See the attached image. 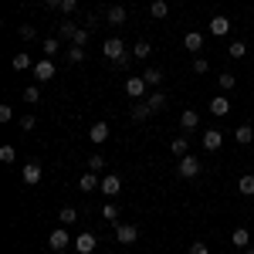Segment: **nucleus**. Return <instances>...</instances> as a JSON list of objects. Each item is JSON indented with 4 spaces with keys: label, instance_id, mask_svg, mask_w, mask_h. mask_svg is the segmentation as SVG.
<instances>
[{
    "label": "nucleus",
    "instance_id": "26",
    "mask_svg": "<svg viewBox=\"0 0 254 254\" xmlns=\"http://www.w3.org/2000/svg\"><path fill=\"white\" fill-rule=\"evenodd\" d=\"M10 64H14L17 71H27V68H34V61H31V55H24V51H20V55H14V61H10Z\"/></svg>",
    "mask_w": 254,
    "mask_h": 254
},
{
    "label": "nucleus",
    "instance_id": "13",
    "mask_svg": "<svg viewBox=\"0 0 254 254\" xmlns=\"http://www.w3.org/2000/svg\"><path fill=\"white\" fill-rule=\"evenodd\" d=\"M149 14L156 20H166L170 17V0H153V3H149Z\"/></svg>",
    "mask_w": 254,
    "mask_h": 254
},
{
    "label": "nucleus",
    "instance_id": "29",
    "mask_svg": "<svg viewBox=\"0 0 254 254\" xmlns=\"http://www.w3.org/2000/svg\"><path fill=\"white\" fill-rule=\"evenodd\" d=\"M132 55H136V58H149V55H153V44H149V41H139V44H132Z\"/></svg>",
    "mask_w": 254,
    "mask_h": 254
},
{
    "label": "nucleus",
    "instance_id": "39",
    "mask_svg": "<svg viewBox=\"0 0 254 254\" xmlns=\"http://www.w3.org/2000/svg\"><path fill=\"white\" fill-rule=\"evenodd\" d=\"M24 102H41V92H38V85H31V88H24Z\"/></svg>",
    "mask_w": 254,
    "mask_h": 254
},
{
    "label": "nucleus",
    "instance_id": "35",
    "mask_svg": "<svg viewBox=\"0 0 254 254\" xmlns=\"http://www.w3.org/2000/svg\"><path fill=\"white\" fill-rule=\"evenodd\" d=\"M58 48H61V38H48V41H44V55H48V58L58 55Z\"/></svg>",
    "mask_w": 254,
    "mask_h": 254
},
{
    "label": "nucleus",
    "instance_id": "34",
    "mask_svg": "<svg viewBox=\"0 0 254 254\" xmlns=\"http://www.w3.org/2000/svg\"><path fill=\"white\" fill-rule=\"evenodd\" d=\"M17 159V153H14V146L7 142V146H0V163H14Z\"/></svg>",
    "mask_w": 254,
    "mask_h": 254
},
{
    "label": "nucleus",
    "instance_id": "23",
    "mask_svg": "<svg viewBox=\"0 0 254 254\" xmlns=\"http://www.w3.org/2000/svg\"><path fill=\"white\" fill-rule=\"evenodd\" d=\"M237 193L254 196V173H248V176H241V180H237Z\"/></svg>",
    "mask_w": 254,
    "mask_h": 254
},
{
    "label": "nucleus",
    "instance_id": "17",
    "mask_svg": "<svg viewBox=\"0 0 254 254\" xmlns=\"http://www.w3.org/2000/svg\"><path fill=\"white\" fill-rule=\"evenodd\" d=\"M142 102H146V105H149V109H153V112H163V109H166V102H170V98L163 95V92H153V95H149V98H142Z\"/></svg>",
    "mask_w": 254,
    "mask_h": 254
},
{
    "label": "nucleus",
    "instance_id": "6",
    "mask_svg": "<svg viewBox=\"0 0 254 254\" xmlns=\"http://www.w3.org/2000/svg\"><path fill=\"white\" fill-rule=\"evenodd\" d=\"M31 71H34V78H38V81H51V78H55V75H58V71H55V64H51V58L38 61V64H34Z\"/></svg>",
    "mask_w": 254,
    "mask_h": 254
},
{
    "label": "nucleus",
    "instance_id": "43",
    "mask_svg": "<svg viewBox=\"0 0 254 254\" xmlns=\"http://www.w3.org/2000/svg\"><path fill=\"white\" fill-rule=\"evenodd\" d=\"M14 119V109L10 105H0V122H10Z\"/></svg>",
    "mask_w": 254,
    "mask_h": 254
},
{
    "label": "nucleus",
    "instance_id": "7",
    "mask_svg": "<svg viewBox=\"0 0 254 254\" xmlns=\"http://www.w3.org/2000/svg\"><path fill=\"white\" fill-rule=\"evenodd\" d=\"M105 24H109V27H122V24H126V7H122V3L109 7V10H105Z\"/></svg>",
    "mask_w": 254,
    "mask_h": 254
},
{
    "label": "nucleus",
    "instance_id": "42",
    "mask_svg": "<svg viewBox=\"0 0 254 254\" xmlns=\"http://www.w3.org/2000/svg\"><path fill=\"white\" fill-rule=\"evenodd\" d=\"M207 68H210V61H207V58H196L193 61V71H196V75H203Z\"/></svg>",
    "mask_w": 254,
    "mask_h": 254
},
{
    "label": "nucleus",
    "instance_id": "49",
    "mask_svg": "<svg viewBox=\"0 0 254 254\" xmlns=\"http://www.w3.org/2000/svg\"><path fill=\"white\" fill-rule=\"evenodd\" d=\"M61 254H64V251H61Z\"/></svg>",
    "mask_w": 254,
    "mask_h": 254
},
{
    "label": "nucleus",
    "instance_id": "46",
    "mask_svg": "<svg viewBox=\"0 0 254 254\" xmlns=\"http://www.w3.org/2000/svg\"><path fill=\"white\" fill-rule=\"evenodd\" d=\"M44 7H61V0H41Z\"/></svg>",
    "mask_w": 254,
    "mask_h": 254
},
{
    "label": "nucleus",
    "instance_id": "41",
    "mask_svg": "<svg viewBox=\"0 0 254 254\" xmlns=\"http://www.w3.org/2000/svg\"><path fill=\"white\" fill-rule=\"evenodd\" d=\"M190 254H210V248H207L203 241H193V244H190Z\"/></svg>",
    "mask_w": 254,
    "mask_h": 254
},
{
    "label": "nucleus",
    "instance_id": "24",
    "mask_svg": "<svg viewBox=\"0 0 254 254\" xmlns=\"http://www.w3.org/2000/svg\"><path fill=\"white\" fill-rule=\"evenodd\" d=\"M234 136H237V142H241V146H251V142H254V129H251V126H237Z\"/></svg>",
    "mask_w": 254,
    "mask_h": 254
},
{
    "label": "nucleus",
    "instance_id": "44",
    "mask_svg": "<svg viewBox=\"0 0 254 254\" xmlns=\"http://www.w3.org/2000/svg\"><path fill=\"white\" fill-rule=\"evenodd\" d=\"M81 27H88V31H95V27H98V17H95V14H88V17H85V24H81Z\"/></svg>",
    "mask_w": 254,
    "mask_h": 254
},
{
    "label": "nucleus",
    "instance_id": "1",
    "mask_svg": "<svg viewBox=\"0 0 254 254\" xmlns=\"http://www.w3.org/2000/svg\"><path fill=\"white\" fill-rule=\"evenodd\" d=\"M102 55L116 64V61H122L126 55H129V48H126V41H122V38H105V41H102Z\"/></svg>",
    "mask_w": 254,
    "mask_h": 254
},
{
    "label": "nucleus",
    "instance_id": "21",
    "mask_svg": "<svg viewBox=\"0 0 254 254\" xmlns=\"http://www.w3.org/2000/svg\"><path fill=\"white\" fill-rule=\"evenodd\" d=\"M180 126H183V132H187V129H196V126H200V116H196L193 109H187V112L180 116Z\"/></svg>",
    "mask_w": 254,
    "mask_h": 254
},
{
    "label": "nucleus",
    "instance_id": "25",
    "mask_svg": "<svg viewBox=\"0 0 254 254\" xmlns=\"http://www.w3.org/2000/svg\"><path fill=\"white\" fill-rule=\"evenodd\" d=\"M149 116H153V109H149L146 102H136V105H132V119H136V122H146Z\"/></svg>",
    "mask_w": 254,
    "mask_h": 254
},
{
    "label": "nucleus",
    "instance_id": "22",
    "mask_svg": "<svg viewBox=\"0 0 254 254\" xmlns=\"http://www.w3.org/2000/svg\"><path fill=\"white\" fill-rule=\"evenodd\" d=\"M231 241H234V248H241V251H244V248H251V234H248L244 227H237L234 234H231Z\"/></svg>",
    "mask_w": 254,
    "mask_h": 254
},
{
    "label": "nucleus",
    "instance_id": "18",
    "mask_svg": "<svg viewBox=\"0 0 254 254\" xmlns=\"http://www.w3.org/2000/svg\"><path fill=\"white\" fill-rule=\"evenodd\" d=\"M88 139H92V142H105V139H109V126H105V122H95V126L88 129Z\"/></svg>",
    "mask_w": 254,
    "mask_h": 254
},
{
    "label": "nucleus",
    "instance_id": "36",
    "mask_svg": "<svg viewBox=\"0 0 254 254\" xmlns=\"http://www.w3.org/2000/svg\"><path fill=\"white\" fill-rule=\"evenodd\" d=\"M102 217L116 224V220H119V207H116V203H105V207H102Z\"/></svg>",
    "mask_w": 254,
    "mask_h": 254
},
{
    "label": "nucleus",
    "instance_id": "4",
    "mask_svg": "<svg viewBox=\"0 0 254 254\" xmlns=\"http://www.w3.org/2000/svg\"><path fill=\"white\" fill-rule=\"evenodd\" d=\"M136 237H139L136 224H116V241H119V244H132Z\"/></svg>",
    "mask_w": 254,
    "mask_h": 254
},
{
    "label": "nucleus",
    "instance_id": "27",
    "mask_svg": "<svg viewBox=\"0 0 254 254\" xmlns=\"http://www.w3.org/2000/svg\"><path fill=\"white\" fill-rule=\"evenodd\" d=\"M142 78H146L149 88H156L159 81H163V71H159V68H146V71H142Z\"/></svg>",
    "mask_w": 254,
    "mask_h": 254
},
{
    "label": "nucleus",
    "instance_id": "45",
    "mask_svg": "<svg viewBox=\"0 0 254 254\" xmlns=\"http://www.w3.org/2000/svg\"><path fill=\"white\" fill-rule=\"evenodd\" d=\"M34 122H38L34 116H24V119H20V129H34Z\"/></svg>",
    "mask_w": 254,
    "mask_h": 254
},
{
    "label": "nucleus",
    "instance_id": "48",
    "mask_svg": "<svg viewBox=\"0 0 254 254\" xmlns=\"http://www.w3.org/2000/svg\"><path fill=\"white\" fill-rule=\"evenodd\" d=\"M170 3H180V0H170Z\"/></svg>",
    "mask_w": 254,
    "mask_h": 254
},
{
    "label": "nucleus",
    "instance_id": "33",
    "mask_svg": "<svg viewBox=\"0 0 254 254\" xmlns=\"http://www.w3.org/2000/svg\"><path fill=\"white\" fill-rule=\"evenodd\" d=\"M68 61H71V64H81V61H85V48L71 44V51H68Z\"/></svg>",
    "mask_w": 254,
    "mask_h": 254
},
{
    "label": "nucleus",
    "instance_id": "15",
    "mask_svg": "<svg viewBox=\"0 0 254 254\" xmlns=\"http://www.w3.org/2000/svg\"><path fill=\"white\" fill-rule=\"evenodd\" d=\"M183 48H187V51H200V48H203V34H200V31H190V34H187V38H183Z\"/></svg>",
    "mask_w": 254,
    "mask_h": 254
},
{
    "label": "nucleus",
    "instance_id": "47",
    "mask_svg": "<svg viewBox=\"0 0 254 254\" xmlns=\"http://www.w3.org/2000/svg\"><path fill=\"white\" fill-rule=\"evenodd\" d=\"M244 254H254V248H244Z\"/></svg>",
    "mask_w": 254,
    "mask_h": 254
},
{
    "label": "nucleus",
    "instance_id": "12",
    "mask_svg": "<svg viewBox=\"0 0 254 254\" xmlns=\"http://www.w3.org/2000/svg\"><path fill=\"white\" fill-rule=\"evenodd\" d=\"M98 187H102L98 173H92V170H88V173H81V180H78V190H81V193H92V190H98Z\"/></svg>",
    "mask_w": 254,
    "mask_h": 254
},
{
    "label": "nucleus",
    "instance_id": "16",
    "mask_svg": "<svg viewBox=\"0 0 254 254\" xmlns=\"http://www.w3.org/2000/svg\"><path fill=\"white\" fill-rule=\"evenodd\" d=\"M75 31H78L75 20H58V38L61 41H71V38H75Z\"/></svg>",
    "mask_w": 254,
    "mask_h": 254
},
{
    "label": "nucleus",
    "instance_id": "40",
    "mask_svg": "<svg viewBox=\"0 0 254 254\" xmlns=\"http://www.w3.org/2000/svg\"><path fill=\"white\" fill-rule=\"evenodd\" d=\"M58 10H61V14H75V10H78V0H61Z\"/></svg>",
    "mask_w": 254,
    "mask_h": 254
},
{
    "label": "nucleus",
    "instance_id": "38",
    "mask_svg": "<svg viewBox=\"0 0 254 254\" xmlns=\"http://www.w3.org/2000/svg\"><path fill=\"white\" fill-rule=\"evenodd\" d=\"M34 38H38V31L31 24H20V41H34Z\"/></svg>",
    "mask_w": 254,
    "mask_h": 254
},
{
    "label": "nucleus",
    "instance_id": "3",
    "mask_svg": "<svg viewBox=\"0 0 254 254\" xmlns=\"http://www.w3.org/2000/svg\"><path fill=\"white\" fill-rule=\"evenodd\" d=\"M176 173L183 176V180H193V176H200V159L196 156H180V166H176Z\"/></svg>",
    "mask_w": 254,
    "mask_h": 254
},
{
    "label": "nucleus",
    "instance_id": "10",
    "mask_svg": "<svg viewBox=\"0 0 254 254\" xmlns=\"http://www.w3.org/2000/svg\"><path fill=\"white\" fill-rule=\"evenodd\" d=\"M41 173H44V170H41V163H38V159H31V163L24 166V183H27V187L41 183Z\"/></svg>",
    "mask_w": 254,
    "mask_h": 254
},
{
    "label": "nucleus",
    "instance_id": "5",
    "mask_svg": "<svg viewBox=\"0 0 254 254\" xmlns=\"http://www.w3.org/2000/svg\"><path fill=\"white\" fill-rule=\"evenodd\" d=\"M146 88H149V85H146L142 75H132V78L126 81V95H129V98H142V95H146Z\"/></svg>",
    "mask_w": 254,
    "mask_h": 254
},
{
    "label": "nucleus",
    "instance_id": "14",
    "mask_svg": "<svg viewBox=\"0 0 254 254\" xmlns=\"http://www.w3.org/2000/svg\"><path fill=\"white\" fill-rule=\"evenodd\" d=\"M210 112H214L217 119H224V116H227V112H231V102H227V98H224V95L210 98Z\"/></svg>",
    "mask_w": 254,
    "mask_h": 254
},
{
    "label": "nucleus",
    "instance_id": "8",
    "mask_svg": "<svg viewBox=\"0 0 254 254\" xmlns=\"http://www.w3.org/2000/svg\"><path fill=\"white\" fill-rule=\"evenodd\" d=\"M220 146H224V136H220V129H207V132H203V149H207V153H217Z\"/></svg>",
    "mask_w": 254,
    "mask_h": 254
},
{
    "label": "nucleus",
    "instance_id": "19",
    "mask_svg": "<svg viewBox=\"0 0 254 254\" xmlns=\"http://www.w3.org/2000/svg\"><path fill=\"white\" fill-rule=\"evenodd\" d=\"M227 31H231V20H227V17H214V20H210V34L224 38Z\"/></svg>",
    "mask_w": 254,
    "mask_h": 254
},
{
    "label": "nucleus",
    "instance_id": "28",
    "mask_svg": "<svg viewBox=\"0 0 254 254\" xmlns=\"http://www.w3.org/2000/svg\"><path fill=\"white\" fill-rule=\"evenodd\" d=\"M227 55H231V58H244V55H248V44H244V41H231V44H227Z\"/></svg>",
    "mask_w": 254,
    "mask_h": 254
},
{
    "label": "nucleus",
    "instance_id": "31",
    "mask_svg": "<svg viewBox=\"0 0 254 254\" xmlns=\"http://www.w3.org/2000/svg\"><path fill=\"white\" fill-rule=\"evenodd\" d=\"M217 81H220V88H224V92H231V88L237 85V78L231 75V71H220V75H217Z\"/></svg>",
    "mask_w": 254,
    "mask_h": 254
},
{
    "label": "nucleus",
    "instance_id": "30",
    "mask_svg": "<svg viewBox=\"0 0 254 254\" xmlns=\"http://www.w3.org/2000/svg\"><path fill=\"white\" fill-rule=\"evenodd\" d=\"M170 149H173L176 156H187V153H190V142H187V136H180V139H173V146H170Z\"/></svg>",
    "mask_w": 254,
    "mask_h": 254
},
{
    "label": "nucleus",
    "instance_id": "9",
    "mask_svg": "<svg viewBox=\"0 0 254 254\" xmlns=\"http://www.w3.org/2000/svg\"><path fill=\"white\" fill-rule=\"evenodd\" d=\"M95 244H98L95 234H78V237H75V251H78V254H92V251H95Z\"/></svg>",
    "mask_w": 254,
    "mask_h": 254
},
{
    "label": "nucleus",
    "instance_id": "2",
    "mask_svg": "<svg viewBox=\"0 0 254 254\" xmlns=\"http://www.w3.org/2000/svg\"><path fill=\"white\" fill-rule=\"evenodd\" d=\"M68 244H71V234H68V227H55V231L48 234V248H51L55 254L68 251Z\"/></svg>",
    "mask_w": 254,
    "mask_h": 254
},
{
    "label": "nucleus",
    "instance_id": "11",
    "mask_svg": "<svg viewBox=\"0 0 254 254\" xmlns=\"http://www.w3.org/2000/svg\"><path fill=\"white\" fill-rule=\"evenodd\" d=\"M119 190H122V180H119L116 173H105V176H102V193H105V196H116Z\"/></svg>",
    "mask_w": 254,
    "mask_h": 254
},
{
    "label": "nucleus",
    "instance_id": "37",
    "mask_svg": "<svg viewBox=\"0 0 254 254\" xmlns=\"http://www.w3.org/2000/svg\"><path fill=\"white\" fill-rule=\"evenodd\" d=\"M88 170L92 173H102L105 170V156H88Z\"/></svg>",
    "mask_w": 254,
    "mask_h": 254
},
{
    "label": "nucleus",
    "instance_id": "32",
    "mask_svg": "<svg viewBox=\"0 0 254 254\" xmlns=\"http://www.w3.org/2000/svg\"><path fill=\"white\" fill-rule=\"evenodd\" d=\"M88 38H92V31H88V27H78V31H75V38H71V44L85 48V44H88Z\"/></svg>",
    "mask_w": 254,
    "mask_h": 254
},
{
    "label": "nucleus",
    "instance_id": "20",
    "mask_svg": "<svg viewBox=\"0 0 254 254\" xmlns=\"http://www.w3.org/2000/svg\"><path fill=\"white\" fill-rule=\"evenodd\" d=\"M58 220H61V227H71V224L78 220V210H75V207H61V210H58Z\"/></svg>",
    "mask_w": 254,
    "mask_h": 254
}]
</instances>
